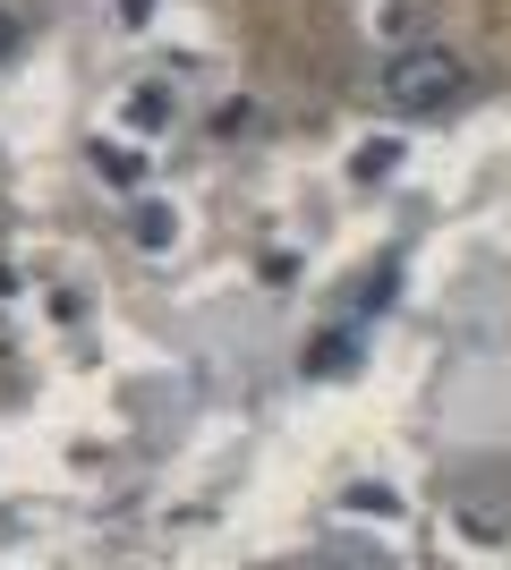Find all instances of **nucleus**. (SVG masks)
<instances>
[{
    "label": "nucleus",
    "mask_w": 511,
    "mask_h": 570,
    "mask_svg": "<svg viewBox=\"0 0 511 570\" xmlns=\"http://www.w3.org/2000/svg\"><path fill=\"white\" fill-rule=\"evenodd\" d=\"M461 95H469V60H461V51L410 43V51H392V60H384V102H392V111L426 119V111H452Z\"/></svg>",
    "instance_id": "obj_1"
},
{
    "label": "nucleus",
    "mask_w": 511,
    "mask_h": 570,
    "mask_svg": "<svg viewBox=\"0 0 511 570\" xmlns=\"http://www.w3.org/2000/svg\"><path fill=\"white\" fill-rule=\"evenodd\" d=\"M350 357H358V333H333V341H316V350H307V375H341Z\"/></svg>",
    "instance_id": "obj_2"
},
{
    "label": "nucleus",
    "mask_w": 511,
    "mask_h": 570,
    "mask_svg": "<svg viewBox=\"0 0 511 570\" xmlns=\"http://www.w3.org/2000/svg\"><path fill=\"white\" fill-rule=\"evenodd\" d=\"M163 119H170V95H154V86H137V95H128V128H137V137H154Z\"/></svg>",
    "instance_id": "obj_3"
},
{
    "label": "nucleus",
    "mask_w": 511,
    "mask_h": 570,
    "mask_svg": "<svg viewBox=\"0 0 511 570\" xmlns=\"http://www.w3.org/2000/svg\"><path fill=\"white\" fill-rule=\"evenodd\" d=\"M137 238H146V247H170V214H163V205H146V214H137Z\"/></svg>",
    "instance_id": "obj_4"
},
{
    "label": "nucleus",
    "mask_w": 511,
    "mask_h": 570,
    "mask_svg": "<svg viewBox=\"0 0 511 570\" xmlns=\"http://www.w3.org/2000/svg\"><path fill=\"white\" fill-rule=\"evenodd\" d=\"M0 60H18V18L0 9Z\"/></svg>",
    "instance_id": "obj_5"
},
{
    "label": "nucleus",
    "mask_w": 511,
    "mask_h": 570,
    "mask_svg": "<svg viewBox=\"0 0 511 570\" xmlns=\"http://www.w3.org/2000/svg\"><path fill=\"white\" fill-rule=\"evenodd\" d=\"M120 18H128V26H146V18H154V0H120Z\"/></svg>",
    "instance_id": "obj_6"
}]
</instances>
